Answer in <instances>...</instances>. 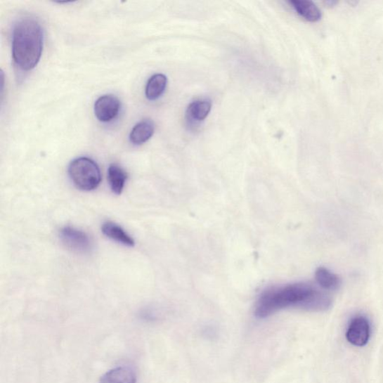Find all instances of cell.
<instances>
[{
  "label": "cell",
  "instance_id": "1",
  "mask_svg": "<svg viewBox=\"0 0 383 383\" xmlns=\"http://www.w3.org/2000/svg\"><path fill=\"white\" fill-rule=\"evenodd\" d=\"M331 305L330 297L314 286L303 283L289 284L263 292L255 304L254 316L264 319L287 309L323 311Z\"/></svg>",
  "mask_w": 383,
  "mask_h": 383
},
{
  "label": "cell",
  "instance_id": "10",
  "mask_svg": "<svg viewBox=\"0 0 383 383\" xmlns=\"http://www.w3.org/2000/svg\"><path fill=\"white\" fill-rule=\"evenodd\" d=\"M297 13L309 21L316 22L321 18V11L313 2L308 0H294L290 2Z\"/></svg>",
  "mask_w": 383,
  "mask_h": 383
},
{
  "label": "cell",
  "instance_id": "3",
  "mask_svg": "<svg viewBox=\"0 0 383 383\" xmlns=\"http://www.w3.org/2000/svg\"><path fill=\"white\" fill-rule=\"evenodd\" d=\"M68 174L70 178L81 190H94L101 182V173L98 165L88 157L74 160L69 165Z\"/></svg>",
  "mask_w": 383,
  "mask_h": 383
},
{
  "label": "cell",
  "instance_id": "11",
  "mask_svg": "<svg viewBox=\"0 0 383 383\" xmlns=\"http://www.w3.org/2000/svg\"><path fill=\"white\" fill-rule=\"evenodd\" d=\"M167 86V78L162 74L150 77L145 88V96L149 100H155L164 94Z\"/></svg>",
  "mask_w": 383,
  "mask_h": 383
},
{
  "label": "cell",
  "instance_id": "5",
  "mask_svg": "<svg viewBox=\"0 0 383 383\" xmlns=\"http://www.w3.org/2000/svg\"><path fill=\"white\" fill-rule=\"evenodd\" d=\"M370 337V325L364 316L355 317L348 326L346 338L348 342L356 346H365Z\"/></svg>",
  "mask_w": 383,
  "mask_h": 383
},
{
  "label": "cell",
  "instance_id": "4",
  "mask_svg": "<svg viewBox=\"0 0 383 383\" xmlns=\"http://www.w3.org/2000/svg\"><path fill=\"white\" fill-rule=\"evenodd\" d=\"M60 237L64 245L78 253H87L92 248L89 235L84 231L72 226H65L60 231Z\"/></svg>",
  "mask_w": 383,
  "mask_h": 383
},
{
  "label": "cell",
  "instance_id": "8",
  "mask_svg": "<svg viewBox=\"0 0 383 383\" xmlns=\"http://www.w3.org/2000/svg\"><path fill=\"white\" fill-rule=\"evenodd\" d=\"M101 230L104 235L120 245L127 247L135 246L133 238L118 224L108 221L102 225Z\"/></svg>",
  "mask_w": 383,
  "mask_h": 383
},
{
  "label": "cell",
  "instance_id": "6",
  "mask_svg": "<svg viewBox=\"0 0 383 383\" xmlns=\"http://www.w3.org/2000/svg\"><path fill=\"white\" fill-rule=\"evenodd\" d=\"M95 114L101 122H110L117 117L121 109L119 99L113 95L100 97L95 103Z\"/></svg>",
  "mask_w": 383,
  "mask_h": 383
},
{
  "label": "cell",
  "instance_id": "13",
  "mask_svg": "<svg viewBox=\"0 0 383 383\" xmlns=\"http://www.w3.org/2000/svg\"><path fill=\"white\" fill-rule=\"evenodd\" d=\"M318 284L328 291H335L341 286L340 277L325 268H319L316 273Z\"/></svg>",
  "mask_w": 383,
  "mask_h": 383
},
{
  "label": "cell",
  "instance_id": "7",
  "mask_svg": "<svg viewBox=\"0 0 383 383\" xmlns=\"http://www.w3.org/2000/svg\"><path fill=\"white\" fill-rule=\"evenodd\" d=\"M100 383H137L135 371L130 367H118L103 375Z\"/></svg>",
  "mask_w": 383,
  "mask_h": 383
},
{
  "label": "cell",
  "instance_id": "9",
  "mask_svg": "<svg viewBox=\"0 0 383 383\" xmlns=\"http://www.w3.org/2000/svg\"><path fill=\"white\" fill-rule=\"evenodd\" d=\"M154 133V122L145 119L134 126L130 134V141L134 145H142L148 141Z\"/></svg>",
  "mask_w": 383,
  "mask_h": 383
},
{
  "label": "cell",
  "instance_id": "14",
  "mask_svg": "<svg viewBox=\"0 0 383 383\" xmlns=\"http://www.w3.org/2000/svg\"><path fill=\"white\" fill-rule=\"evenodd\" d=\"M212 104L210 100H199L190 104L187 115L189 119L195 122H202L212 110Z\"/></svg>",
  "mask_w": 383,
  "mask_h": 383
},
{
  "label": "cell",
  "instance_id": "2",
  "mask_svg": "<svg viewBox=\"0 0 383 383\" xmlns=\"http://www.w3.org/2000/svg\"><path fill=\"white\" fill-rule=\"evenodd\" d=\"M44 46V31L39 22L31 18L19 20L13 34V56L23 71H31L40 61Z\"/></svg>",
  "mask_w": 383,
  "mask_h": 383
},
{
  "label": "cell",
  "instance_id": "12",
  "mask_svg": "<svg viewBox=\"0 0 383 383\" xmlns=\"http://www.w3.org/2000/svg\"><path fill=\"white\" fill-rule=\"evenodd\" d=\"M127 180L126 172L117 164H111L108 169V181L113 193L121 195Z\"/></svg>",
  "mask_w": 383,
  "mask_h": 383
}]
</instances>
